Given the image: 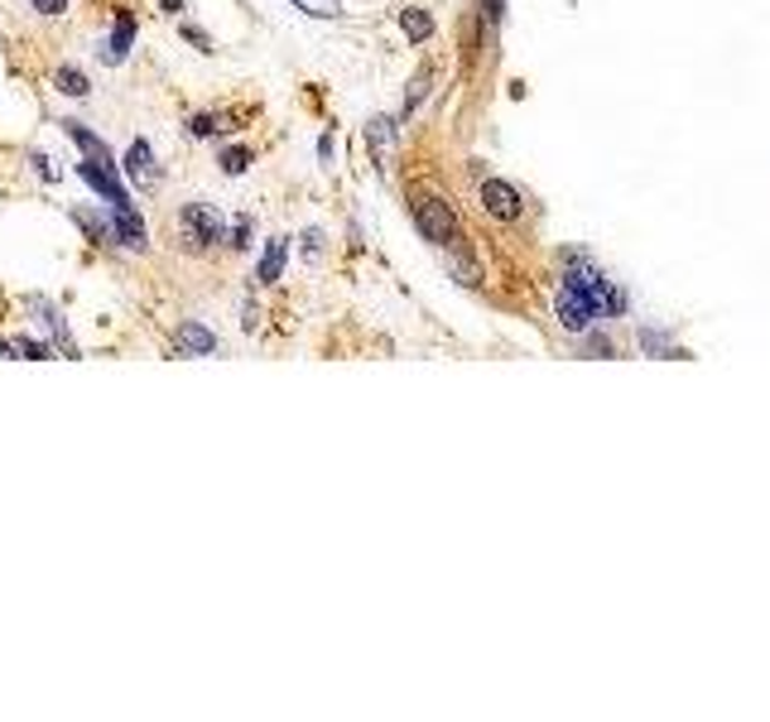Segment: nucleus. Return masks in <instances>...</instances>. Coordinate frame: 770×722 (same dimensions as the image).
Here are the masks:
<instances>
[{
  "mask_svg": "<svg viewBox=\"0 0 770 722\" xmlns=\"http://www.w3.org/2000/svg\"><path fill=\"white\" fill-rule=\"evenodd\" d=\"M410 212H414L419 237H424L429 245H439V251H453V245L462 241L458 217H453V208H448V198H439V193H414L410 198Z\"/></svg>",
  "mask_w": 770,
  "mask_h": 722,
  "instance_id": "nucleus-1",
  "label": "nucleus"
},
{
  "mask_svg": "<svg viewBox=\"0 0 770 722\" xmlns=\"http://www.w3.org/2000/svg\"><path fill=\"white\" fill-rule=\"evenodd\" d=\"M173 231H179L183 251H212L217 241H227V222H222V212H217L212 202H183Z\"/></svg>",
  "mask_w": 770,
  "mask_h": 722,
  "instance_id": "nucleus-2",
  "label": "nucleus"
},
{
  "mask_svg": "<svg viewBox=\"0 0 770 722\" xmlns=\"http://www.w3.org/2000/svg\"><path fill=\"white\" fill-rule=\"evenodd\" d=\"M78 179L92 188V193L107 202V208H116V202H130L126 193V183H121V164H107V159H92V154H82V164H78Z\"/></svg>",
  "mask_w": 770,
  "mask_h": 722,
  "instance_id": "nucleus-3",
  "label": "nucleus"
},
{
  "mask_svg": "<svg viewBox=\"0 0 770 722\" xmlns=\"http://www.w3.org/2000/svg\"><path fill=\"white\" fill-rule=\"evenodd\" d=\"M477 202H482L487 217H497V222H520V212H526V202L506 179H482L477 183Z\"/></svg>",
  "mask_w": 770,
  "mask_h": 722,
  "instance_id": "nucleus-4",
  "label": "nucleus"
},
{
  "mask_svg": "<svg viewBox=\"0 0 770 722\" xmlns=\"http://www.w3.org/2000/svg\"><path fill=\"white\" fill-rule=\"evenodd\" d=\"M24 309L34 313V323L53 338L58 352H63L68 361H78V342H72V332H68V323H63V313H58V303H49L43 294H29V299H24Z\"/></svg>",
  "mask_w": 770,
  "mask_h": 722,
  "instance_id": "nucleus-5",
  "label": "nucleus"
},
{
  "mask_svg": "<svg viewBox=\"0 0 770 722\" xmlns=\"http://www.w3.org/2000/svg\"><path fill=\"white\" fill-rule=\"evenodd\" d=\"M111 227H116V245H126V251H150V231H144L136 202H116L111 208Z\"/></svg>",
  "mask_w": 770,
  "mask_h": 722,
  "instance_id": "nucleus-6",
  "label": "nucleus"
},
{
  "mask_svg": "<svg viewBox=\"0 0 770 722\" xmlns=\"http://www.w3.org/2000/svg\"><path fill=\"white\" fill-rule=\"evenodd\" d=\"M121 169H126L130 183L144 188V193H154V188H159V164H154V144H150V140H130Z\"/></svg>",
  "mask_w": 770,
  "mask_h": 722,
  "instance_id": "nucleus-7",
  "label": "nucleus"
},
{
  "mask_svg": "<svg viewBox=\"0 0 770 722\" xmlns=\"http://www.w3.org/2000/svg\"><path fill=\"white\" fill-rule=\"evenodd\" d=\"M173 352L179 357H212L217 352V332L202 328L198 318H183V323L173 328Z\"/></svg>",
  "mask_w": 770,
  "mask_h": 722,
  "instance_id": "nucleus-8",
  "label": "nucleus"
},
{
  "mask_svg": "<svg viewBox=\"0 0 770 722\" xmlns=\"http://www.w3.org/2000/svg\"><path fill=\"white\" fill-rule=\"evenodd\" d=\"M130 43H136V14H116V29H111V39H107V53H101V63H121V58L130 53Z\"/></svg>",
  "mask_w": 770,
  "mask_h": 722,
  "instance_id": "nucleus-9",
  "label": "nucleus"
},
{
  "mask_svg": "<svg viewBox=\"0 0 770 722\" xmlns=\"http://www.w3.org/2000/svg\"><path fill=\"white\" fill-rule=\"evenodd\" d=\"M284 260H289V237H270V241H266V255H260L256 280H260V284H280Z\"/></svg>",
  "mask_w": 770,
  "mask_h": 722,
  "instance_id": "nucleus-10",
  "label": "nucleus"
},
{
  "mask_svg": "<svg viewBox=\"0 0 770 722\" xmlns=\"http://www.w3.org/2000/svg\"><path fill=\"white\" fill-rule=\"evenodd\" d=\"M58 126H63V136H68L72 144H78L82 154H92V159H107V164H116L111 144H107V140H97V136H92V130H87L82 121H58Z\"/></svg>",
  "mask_w": 770,
  "mask_h": 722,
  "instance_id": "nucleus-11",
  "label": "nucleus"
},
{
  "mask_svg": "<svg viewBox=\"0 0 770 722\" xmlns=\"http://www.w3.org/2000/svg\"><path fill=\"white\" fill-rule=\"evenodd\" d=\"M72 222H78L87 237H92L97 245H116V227H111V208H107V217L101 212H92V208H72Z\"/></svg>",
  "mask_w": 770,
  "mask_h": 722,
  "instance_id": "nucleus-12",
  "label": "nucleus"
},
{
  "mask_svg": "<svg viewBox=\"0 0 770 722\" xmlns=\"http://www.w3.org/2000/svg\"><path fill=\"white\" fill-rule=\"evenodd\" d=\"M400 29H404V39H410V43H429L433 39V14L419 10V6H404L400 10Z\"/></svg>",
  "mask_w": 770,
  "mask_h": 722,
  "instance_id": "nucleus-13",
  "label": "nucleus"
},
{
  "mask_svg": "<svg viewBox=\"0 0 770 722\" xmlns=\"http://www.w3.org/2000/svg\"><path fill=\"white\" fill-rule=\"evenodd\" d=\"M53 82H58V92L72 97V101H82L87 92H92L87 72H82V68H72V63H58V68H53Z\"/></svg>",
  "mask_w": 770,
  "mask_h": 722,
  "instance_id": "nucleus-14",
  "label": "nucleus"
},
{
  "mask_svg": "<svg viewBox=\"0 0 770 722\" xmlns=\"http://www.w3.org/2000/svg\"><path fill=\"white\" fill-rule=\"evenodd\" d=\"M227 130H237V126H231L227 116H217V111L188 116V136H198V140H217V136H227Z\"/></svg>",
  "mask_w": 770,
  "mask_h": 722,
  "instance_id": "nucleus-15",
  "label": "nucleus"
},
{
  "mask_svg": "<svg viewBox=\"0 0 770 722\" xmlns=\"http://www.w3.org/2000/svg\"><path fill=\"white\" fill-rule=\"evenodd\" d=\"M367 140H371V150H376V159H386V150H390V140H396V121H390V116H376V121L367 126Z\"/></svg>",
  "mask_w": 770,
  "mask_h": 722,
  "instance_id": "nucleus-16",
  "label": "nucleus"
},
{
  "mask_svg": "<svg viewBox=\"0 0 770 722\" xmlns=\"http://www.w3.org/2000/svg\"><path fill=\"white\" fill-rule=\"evenodd\" d=\"M14 352H20L24 361H43V357H49V347L29 342V338H0V357H14Z\"/></svg>",
  "mask_w": 770,
  "mask_h": 722,
  "instance_id": "nucleus-17",
  "label": "nucleus"
},
{
  "mask_svg": "<svg viewBox=\"0 0 770 722\" xmlns=\"http://www.w3.org/2000/svg\"><path fill=\"white\" fill-rule=\"evenodd\" d=\"M251 150H246V144H231V150H222V154H217V164H222V173H227V179H237V173H246V169H251Z\"/></svg>",
  "mask_w": 770,
  "mask_h": 722,
  "instance_id": "nucleus-18",
  "label": "nucleus"
},
{
  "mask_svg": "<svg viewBox=\"0 0 770 722\" xmlns=\"http://www.w3.org/2000/svg\"><path fill=\"white\" fill-rule=\"evenodd\" d=\"M289 6H299L303 14H318V20H342L338 0H289Z\"/></svg>",
  "mask_w": 770,
  "mask_h": 722,
  "instance_id": "nucleus-19",
  "label": "nucleus"
},
{
  "mask_svg": "<svg viewBox=\"0 0 770 722\" xmlns=\"http://www.w3.org/2000/svg\"><path fill=\"white\" fill-rule=\"evenodd\" d=\"M429 78H433V72H419V78L410 82V92H404V116H410V111H419V101L429 97Z\"/></svg>",
  "mask_w": 770,
  "mask_h": 722,
  "instance_id": "nucleus-20",
  "label": "nucleus"
},
{
  "mask_svg": "<svg viewBox=\"0 0 770 722\" xmlns=\"http://www.w3.org/2000/svg\"><path fill=\"white\" fill-rule=\"evenodd\" d=\"M227 245L231 251H246V245H251V217H241V222L227 231Z\"/></svg>",
  "mask_w": 770,
  "mask_h": 722,
  "instance_id": "nucleus-21",
  "label": "nucleus"
},
{
  "mask_svg": "<svg viewBox=\"0 0 770 722\" xmlns=\"http://www.w3.org/2000/svg\"><path fill=\"white\" fill-rule=\"evenodd\" d=\"M29 10L49 14V20H58V14H68V0H29Z\"/></svg>",
  "mask_w": 770,
  "mask_h": 722,
  "instance_id": "nucleus-22",
  "label": "nucleus"
},
{
  "mask_svg": "<svg viewBox=\"0 0 770 722\" xmlns=\"http://www.w3.org/2000/svg\"><path fill=\"white\" fill-rule=\"evenodd\" d=\"M183 39H188V43H193V49H202V53H212V39H208V34H202V29H198V24H183Z\"/></svg>",
  "mask_w": 770,
  "mask_h": 722,
  "instance_id": "nucleus-23",
  "label": "nucleus"
},
{
  "mask_svg": "<svg viewBox=\"0 0 770 722\" xmlns=\"http://www.w3.org/2000/svg\"><path fill=\"white\" fill-rule=\"evenodd\" d=\"M29 164H34V173H39V179H49V183H58V169H53V159H43V154H34V159H29Z\"/></svg>",
  "mask_w": 770,
  "mask_h": 722,
  "instance_id": "nucleus-24",
  "label": "nucleus"
},
{
  "mask_svg": "<svg viewBox=\"0 0 770 722\" xmlns=\"http://www.w3.org/2000/svg\"><path fill=\"white\" fill-rule=\"evenodd\" d=\"M318 245H323V237H318V231H303V251H309V255H313V251H318Z\"/></svg>",
  "mask_w": 770,
  "mask_h": 722,
  "instance_id": "nucleus-25",
  "label": "nucleus"
},
{
  "mask_svg": "<svg viewBox=\"0 0 770 722\" xmlns=\"http://www.w3.org/2000/svg\"><path fill=\"white\" fill-rule=\"evenodd\" d=\"M164 6V14H183V0H159Z\"/></svg>",
  "mask_w": 770,
  "mask_h": 722,
  "instance_id": "nucleus-26",
  "label": "nucleus"
}]
</instances>
